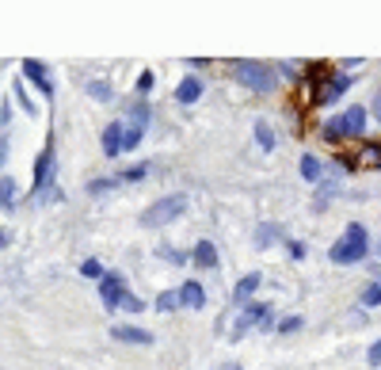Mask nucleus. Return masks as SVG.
I'll return each mask as SVG.
<instances>
[{"instance_id": "1", "label": "nucleus", "mask_w": 381, "mask_h": 370, "mask_svg": "<svg viewBox=\"0 0 381 370\" xmlns=\"http://www.w3.org/2000/svg\"><path fill=\"white\" fill-rule=\"evenodd\" d=\"M366 252H370V233H366V226L351 221V226L343 229V237L328 249V260H332V264H340V267H347V264L366 260Z\"/></svg>"}, {"instance_id": "2", "label": "nucleus", "mask_w": 381, "mask_h": 370, "mask_svg": "<svg viewBox=\"0 0 381 370\" xmlns=\"http://www.w3.org/2000/svg\"><path fill=\"white\" fill-rule=\"evenodd\" d=\"M233 76H237V84L252 88V92H275L278 84L275 69L263 61H233Z\"/></svg>"}, {"instance_id": "3", "label": "nucleus", "mask_w": 381, "mask_h": 370, "mask_svg": "<svg viewBox=\"0 0 381 370\" xmlns=\"http://www.w3.org/2000/svg\"><path fill=\"white\" fill-rule=\"evenodd\" d=\"M347 88H351V76L347 73H320V84L313 88V99L309 104H320V107H328V104H335V99H340Z\"/></svg>"}, {"instance_id": "4", "label": "nucleus", "mask_w": 381, "mask_h": 370, "mask_svg": "<svg viewBox=\"0 0 381 370\" xmlns=\"http://www.w3.org/2000/svg\"><path fill=\"white\" fill-rule=\"evenodd\" d=\"M183 210H187V199L183 195H168V199H161V203H153L149 210H145L141 226H168V221H176Z\"/></svg>"}, {"instance_id": "5", "label": "nucleus", "mask_w": 381, "mask_h": 370, "mask_svg": "<svg viewBox=\"0 0 381 370\" xmlns=\"http://www.w3.org/2000/svg\"><path fill=\"white\" fill-rule=\"evenodd\" d=\"M99 298H103V306H107L111 313L122 309V301H126V283H122V275L107 271L103 279H99Z\"/></svg>"}, {"instance_id": "6", "label": "nucleus", "mask_w": 381, "mask_h": 370, "mask_svg": "<svg viewBox=\"0 0 381 370\" xmlns=\"http://www.w3.org/2000/svg\"><path fill=\"white\" fill-rule=\"evenodd\" d=\"M267 317H271V306H260V301H252V306H244V313L237 317V324H233V340H240V336L248 332L252 324H263Z\"/></svg>"}, {"instance_id": "7", "label": "nucleus", "mask_w": 381, "mask_h": 370, "mask_svg": "<svg viewBox=\"0 0 381 370\" xmlns=\"http://www.w3.org/2000/svg\"><path fill=\"white\" fill-rule=\"evenodd\" d=\"M335 122H340V134H343V138H362V130H366V111H362V107H347Z\"/></svg>"}, {"instance_id": "8", "label": "nucleus", "mask_w": 381, "mask_h": 370, "mask_svg": "<svg viewBox=\"0 0 381 370\" xmlns=\"http://www.w3.org/2000/svg\"><path fill=\"white\" fill-rule=\"evenodd\" d=\"M126 126H122V122H111V126H103V153L111 156V161H115V156L126 149Z\"/></svg>"}, {"instance_id": "9", "label": "nucleus", "mask_w": 381, "mask_h": 370, "mask_svg": "<svg viewBox=\"0 0 381 370\" xmlns=\"http://www.w3.org/2000/svg\"><path fill=\"white\" fill-rule=\"evenodd\" d=\"M111 336H115L118 344H153V332L149 329H138V324H115Z\"/></svg>"}, {"instance_id": "10", "label": "nucleus", "mask_w": 381, "mask_h": 370, "mask_svg": "<svg viewBox=\"0 0 381 370\" xmlns=\"http://www.w3.org/2000/svg\"><path fill=\"white\" fill-rule=\"evenodd\" d=\"M24 76H27V81H35V84H39L46 96H54V81L46 76V65H42V61H35V58H24Z\"/></svg>"}, {"instance_id": "11", "label": "nucleus", "mask_w": 381, "mask_h": 370, "mask_svg": "<svg viewBox=\"0 0 381 370\" xmlns=\"http://www.w3.org/2000/svg\"><path fill=\"white\" fill-rule=\"evenodd\" d=\"M179 306H187V309H203L206 306V290H203V283H183L179 286Z\"/></svg>"}, {"instance_id": "12", "label": "nucleus", "mask_w": 381, "mask_h": 370, "mask_svg": "<svg viewBox=\"0 0 381 370\" xmlns=\"http://www.w3.org/2000/svg\"><path fill=\"white\" fill-rule=\"evenodd\" d=\"M50 164H54V145H46V149L35 156V179H31V187H35V191H42V187H46Z\"/></svg>"}, {"instance_id": "13", "label": "nucleus", "mask_w": 381, "mask_h": 370, "mask_svg": "<svg viewBox=\"0 0 381 370\" xmlns=\"http://www.w3.org/2000/svg\"><path fill=\"white\" fill-rule=\"evenodd\" d=\"M260 283H263V275L260 271H252V275H244L240 283H237V290H233V301H237V306H244V301H248L255 290H260Z\"/></svg>"}, {"instance_id": "14", "label": "nucleus", "mask_w": 381, "mask_h": 370, "mask_svg": "<svg viewBox=\"0 0 381 370\" xmlns=\"http://www.w3.org/2000/svg\"><path fill=\"white\" fill-rule=\"evenodd\" d=\"M198 96H203V81H198V76H183L179 88H176V99L179 104H195Z\"/></svg>"}, {"instance_id": "15", "label": "nucleus", "mask_w": 381, "mask_h": 370, "mask_svg": "<svg viewBox=\"0 0 381 370\" xmlns=\"http://www.w3.org/2000/svg\"><path fill=\"white\" fill-rule=\"evenodd\" d=\"M190 260L210 271V267H218V249H214L210 241H198V244H195V252H190Z\"/></svg>"}, {"instance_id": "16", "label": "nucleus", "mask_w": 381, "mask_h": 370, "mask_svg": "<svg viewBox=\"0 0 381 370\" xmlns=\"http://www.w3.org/2000/svg\"><path fill=\"white\" fill-rule=\"evenodd\" d=\"M84 92L92 96V99H99V104H111V99H115V92H111V84H107V81H88V84H84Z\"/></svg>"}, {"instance_id": "17", "label": "nucleus", "mask_w": 381, "mask_h": 370, "mask_svg": "<svg viewBox=\"0 0 381 370\" xmlns=\"http://www.w3.org/2000/svg\"><path fill=\"white\" fill-rule=\"evenodd\" d=\"M358 161H362L366 168H381V141H366L362 153H358Z\"/></svg>"}, {"instance_id": "18", "label": "nucleus", "mask_w": 381, "mask_h": 370, "mask_svg": "<svg viewBox=\"0 0 381 370\" xmlns=\"http://www.w3.org/2000/svg\"><path fill=\"white\" fill-rule=\"evenodd\" d=\"M16 206V184H12V179H0V210H12Z\"/></svg>"}, {"instance_id": "19", "label": "nucleus", "mask_w": 381, "mask_h": 370, "mask_svg": "<svg viewBox=\"0 0 381 370\" xmlns=\"http://www.w3.org/2000/svg\"><path fill=\"white\" fill-rule=\"evenodd\" d=\"M255 141H260V145H263V149H267V153H271V149H275V130H271V126H267V122H263V119H260V122H255Z\"/></svg>"}, {"instance_id": "20", "label": "nucleus", "mask_w": 381, "mask_h": 370, "mask_svg": "<svg viewBox=\"0 0 381 370\" xmlns=\"http://www.w3.org/2000/svg\"><path fill=\"white\" fill-rule=\"evenodd\" d=\"M301 176H305L309 184H317V179H320V161H317V156H301Z\"/></svg>"}, {"instance_id": "21", "label": "nucleus", "mask_w": 381, "mask_h": 370, "mask_svg": "<svg viewBox=\"0 0 381 370\" xmlns=\"http://www.w3.org/2000/svg\"><path fill=\"white\" fill-rule=\"evenodd\" d=\"M149 115H153V111H149V104H145V99H138V104L130 107V119H133V126H141V130H145V122H149Z\"/></svg>"}, {"instance_id": "22", "label": "nucleus", "mask_w": 381, "mask_h": 370, "mask_svg": "<svg viewBox=\"0 0 381 370\" xmlns=\"http://www.w3.org/2000/svg\"><path fill=\"white\" fill-rule=\"evenodd\" d=\"M156 256H161V260H168V264H187V260H190L187 252L172 249V244H161V249H156Z\"/></svg>"}, {"instance_id": "23", "label": "nucleus", "mask_w": 381, "mask_h": 370, "mask_svg": "<svg viewBox=\"0 0 381 370\" xmlns=\"http://www.w3.org/2000/svg\"><path fill=\"white\" fill-rule=\"evenodd\" d=\"M176 306H179V294H176V290H164V294L156 298V309H161V313H172Z\"/></svg>"}, {"instance_id": "24", "label": "nucleus", "mask_w": 381, "mask_h": 370, "mask_svg": "<svg viewBox=\"0 0 381 370\" xmlns=\"http://www.w3.org/2000/svg\"><path fill=\"white\" fill-rule=\"evenodd\" d=\"M320 134H324V141H332V145H335V141H343V134H340V122H335V119H328V122H324V130H320Z\"/></svg>"}, {"instance_id": "25", "label": "nucleus", "mask_w": 381, "mask_h": 370, "mask_svg": "<svg viewBox=\"0 0 381 370\" xmlns=\"http://www.w3.org/2000/svg\"><path fill=\"white\" fill-rule=\"evenodd\" d=\"M81 275H84V279H103L107 271L99 267V260H84V264H81Z\"/></svg>"}, {"instance_id": "26", "label": "nucleus", "mask_w": 381, "mask_h": 370, "mask_svg": "<svg viewBox=\"0 0 381 370\" xmlns=\"http://www.w3.org/2000/svg\"><path fill=\"white\" fill-rule=\"evenodd\" d=\"M111 187H118V176H115V179H92V184H88V191H92V195H103V191H111Z\"/></svg>"}, {"instance_id": "27", "label": "nucleus", "mask_w": 381, "mask_h": 370, "mask_svg": "<svg viewBox=\"0 0 381 370\" xmlns=\"http://www.w3.org/2000/svg\"><path fill=\"white\" fill-rule=\"evenodd\" d=\"M141 126H133V122H130V126H126V141H122V145H126V149H138V145H141Z\"/></svg>"}, {"instance_id": "28", "label": "nucleus", "mask_w": 381, "mask_h": 370, "mask_svg": "<svg viewBox=\"0 0 381 370\" xmlns=\"http://www.w3.org/2000/svg\"><path fill=\"white\" fill-rule=\"evenodd\" d=\"M362 306H381V283H374V286L362 290Z\"/></svg>"}, {"instance_id": "29", "label": "nucleus", "mask_w": 381, "mask_h": 370, "mask_svg": "<svg viewBox=\"0 0 381 370\" xmlns=\"http://www.w3.org/2000/svg\"><path fill=\"white\" fill-rule=\"evenodd\" d=\"M271 241H278V226H263L255 233V244H271Z\"/></svg>"}, {"instance_id": "30", "label": "nucleus", "mask_w": 381, "mask_h": 370, "mask_svg": "<svg viewBox=\"0 0 381 370\" xmlns=\"http://www.w3.org/2000/svg\"><path fill=\"white\" fill-rule=\"evenodd\" d=\"M145 172H149V168H145V164H133V168H126V172L118 176V184H130V179H141Z\"/></svg>"}, {"instance_id": "31", "label": "nucleus", "mask_w": 381, "mask_h": 370, "mask_svg": "<svg viewBox=\"0 0 381 370\" xmlns=\"http://www.w3.org/2000/svg\"><path fill=\"white\" fill-rule=\"evenodd\" d=\"M16 99H19V104H24V111H27V115H35V104H31V96L24 92V81L16 84Z\"/></svg>"}, {"instance_id": "32", "label": "nucleus", "mask_w": 381, "mask_h": 370, "mask_svg": "<svg viewBox=\"0 0 381 370\" xmlns=\"http://www.w3.org/2000/svg\"><path fill=\"white\" fill-rule=\"evenodd\" d=\"M153 84H156V76H153V73H141V76H138V92H141V96H149V92H153Z\"/></svg>"}, {"instance_id": "33", "label": "nucleus", "mask_w": 381, "mask_h": 370, "mask_svg": "<svg viewBox=\"0 0 381 370\" xmlns=\"http://www.w3.org/2000/svg\"><path fill=\"white\" fill-rule=\"evenodd\" d=\"M301 329V317H286V321H278V332H298Z\"/></svg>"}, {"instance_id": "34", "label": "nucleus", "mask_w": 381, "mask_h": 370, "mask_svg": "<svg viewBox=\"0 0 381 370\" xmlns=\"http://www.w3.org/2000/svg\"><path fill=\"white\" fill-rule=\"evenodd\" d=\"M122 309H130V313H141V309H145V301H141V298H133V294H126V301H122Z\"/></svg>"}, {"instance_id": "35", "label": "nucleus", "mask_w": 381, "mask_h": 370, "mask_svg": "<svg viewBox=\"0 0 381 370\" xmlns=\"http://www.w3.org/2000/svg\"><path fill=\"white\" fill-rule=\"evenodd\" d=\"M335 195V187L332 184H320V195H317V206H324V203H328V199Z\"/></svg>"}, {"instance_id": "36", "label": "nucleus", "mask_w": 381, "mask_h": 370, "mask_svg": "<svg viewBox=\"0 0 381 370\" xmlns=\"http://www.w3.org/2000/svg\"><path fill=\"white\" fill-rule=\"evenodd\" d=\"M366 359H370V366H381V340L370 347V355H366Z\"/></svg>"}, {"instance_id": "37", "label": "nucleus", "mask_w": 381, "mask_h": 370, "mask_svg": "<svg viewBox=\"0 0 381 370\" xmlns=\"http://www.w3.org/2000/svg\"><path fill=\"white\" fill-rule=\"evenodd\" d=\"M290 256H294V260H305V244H301V241H290Z\"/></svg>"}, {"instance_id": "38", "label": "nucleus", "mask_w": 381, "mask_h": 370, "mask_svg": "<svg viewBox=\"0 0 381 370\" xmlns=\"http://www.w3.org/2000/svg\"><path fill=\"white\" fill-rule=\"evenodd\" d=\"M4 156H8V138L0 134V164H4Z\"/></svg>"}, {"instance_id": "39", "label": "nucleus", "mask_w": 381, "mask_h": 370, "mask_svg": "<svg viewBox=\"0 0 381 370\" xmlns=\"http://www.w3.org/2000/svg\"><path fill=\"white\" fill-rule=\"evenodd\" d=\"M374 119L381 122V92H377V99H374Z\"/></svg>"}, {"instance_id": "40", "label": "nucleus", "mask_w": 381, "mask_h": 370, "mask_svg": "<svg viewBox=\"0 0 381 370\" xmlns=\"http://www.w3.org/2000/svg\"><path fill=\"white\" fill-rule=\"evenodd\" d=\"M0 249H8V233L4 229H0Z\"/></svg>"}, {"instance_id": "41", "label": "nucleus", "mask_w": 381, "mask_h": 370, "mask_svg": "<svg viewBox=\"0 0 381 370\" xmlns=\"http://www.w3.org/2000/svg\"><path fill=\"white\" fill-rule=\"evenodd\" d=\"M229 370H240V366H229Z\"/></svg>"}]
</instances>
